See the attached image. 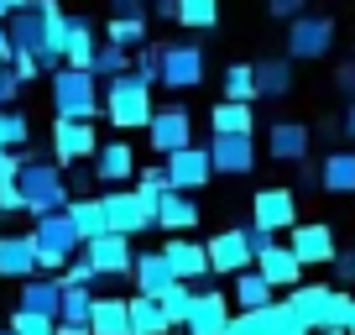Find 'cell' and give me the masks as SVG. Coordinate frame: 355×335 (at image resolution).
I'll return each mask as SVG.
<instances>
[{"instance_id": "cell-1", "label": "cell", "mask_w": 355, "mask_h": 335, "mask_svg": "<svg viewBox=\"0 0 355 335\" xmlns=\"http://www.w3.org/2000/svg\"><path fill=\"white\" fill-rule=\"evenodd\" d=\"M6 37H11L16 53H32L42 74L63 68V6L58 0H26L21 11L6 16Z\"/></svg>"}, {"instance_id": "cell-2", "label": "cell", "mask_w": 355, "mask_h": 335, "mask_svg": "<svg viewBox=\"0 0 355 335\" xmlns=\"http://www.w3.org/2000/svg\"><path fill=\"white\" fill-rule=\"evenodd\" d=\"M16 194H21V210L32 220L63 210L68 204V179H63V163L53 157H21V173H16Z\"/></svg>"}, {"instance_id": "cell-3", "label": "cell", "mask_w": 355, "mask_h": 335, "mask_svg": "<svg viewBox=\"0 0 355 335\" xmlns=\"http://www.w3.org/2000/svg\"><path fill=\"white\" fill-rule=\"evenodd\" d=\"M282 304H288L309 330H345V320H350V309H355V293L334 288V283H298V288H288Z\"/></svg>"}, {"instance_id": "cell-4", "label": "cell", "mask_w": 355, "mask_h": 335, "mask_svg": "<svg viewBox=\"0 0 355 335\" xmlns=\"http://www.w3.org/2000/svg\"><path fill=\"white\" fill-rule=\"evenodd\" d=\"M100 115L121 131H146L152 121V84H141L136 74H121L100 90Z\"/></svg>"}, {"instance_id": "cell-5", "label": "cell", "mask_w": 355, "mask_h": 335, "mask_svg": "<svg viewBox=\"0 0 355 335\" xmlns=\"http://www.w3.org/2000/svg\"><path fill=\"white\" fill-rule=\"evenodd\" d=\"M47 95H53V115H68V121H94L100 115V79L89 74V68H58L47 74Z\"/></svg>"}, {"instance_id": "cell-6", "label": "cell", "mask_w": 355, "mask_h": 335, "mask_svg": "<svg viewBox=\"0 0 355 335\" xmlns=\"http://www.w3.org/2000/svg\"><path fill=\"white\" fill-rule=\"evenodd\" d=\"M78 236H73V225H68V215L63 210H53V215H42V220H32V252H37V272H63V262H73L78 257Z\"/></svg>"}, {"instance_id": "cell-7", "label": "cell", "mask_w": 355, "mask_h": 335, "mask_svg": "<svg viewBox=\"0 0 355 335\" xmlns=\"http://www.w3.org/2000/svg\"><path fill=\"white\" fill-rule=\"evenodd\" d=\"M100 210H105V231L131 236V241L157 225V210H152L146 199H136L131 183H125V189H105V194H100Z\"/></svg>"}, {"instance_id": "cell-8", "label": "cell", "mask_w": 355, "mask_h": 335, "mask_svg": "<svg viewBox=\"0 0 355 335\" xmlns=\"http://www.w3.org/2000/svg\"><path fill=\"white\" fill-rule=\"evenodd\" d=\"M157 84L173 95H189L204 84V53L193 42H167L162 47V68H157Z\"/></svg>"}, {"instance_id": "cell-9", "label": "cell", "mask_w": 355, "mask_h": 335, "mask_svg": "<svg viewBox=\"0 0 355 335\" xmlns=\"http://www.w3.org/2000/svg\"><path fill=\"white\" fill-rule=\"evenodd\" d=\"M162 179H167V189H178V194H199L204 183L214 179L209 152H204L199 142H189V147H178V152H167V157H162Z\"/></svg>"}, {"instance_id": "cell-10", "label": "cell", "mask_w": 355, "mask_h": 335, "mask_svg": "<svg viewBox=\"0 0 355 335\" xmlns=\"http://www.w3.org/2000/svg\"><path fill=\"white\" fill-rule=\"evenodd\" d=\"M334 47V22L329 16H293L288 22V58L293 63H313V58H324Z\"/></svg>"}, {"instance_id": "cell-11", "label": "cell", "mask_w": 355, "mask_h": 335, "mask_svg": "<svg viewBox=\"0 0 355 335\" xmlns=\"http://www.w3.org/2000/svg\"><path fill=\"white\" fill-rule=\"evenodd\" d=\"M94 147H100V136H94V121H68V115H58L53 121V136H47V152H53V163H84V157H94Z\"/></svg>"}, {"instance_id": "cell-12", "label": "cell", "mask_w": 355, "mask_h": 335, "mask_svg": "<svg viewBox=\"0 0 355 335\" xmlns=\"http://www.w3.org/2000/svg\"><path fill=\"white\" fill-rule=\"evenodd\" d=\"M251 225L256 231H293L298 225V194L293 189H256L251 199Z\"/></svg>"}, {"instance_id": "cell-13", "label": "cell", "mask_w": 355, "mask_h": 335, "mask_svg": "<svg viewBox=\"0 0 355 335\" xmlns=\"http://www.w3.org/2000/svg\"><path fill=\"white\" fill-rule=\"evenodd\" d=\"M78 257L100 272V278H121V272H131V257H136V252H131V236L105 231V236H94V241L78 246Z\"/></svg>"}, {"instance_id": "cell-14", "label": "cell", "mask_w": 355, "mask_h": 335, "mask_svg": "<svg viewBox=\"0 0 355 335\" xmlns=\"http://www.w3.org/2000/svg\"><path fill=\"white\" fill-rule=\"evenodd\" d=\"M146 136H152V152L167 157V152L193 142V115L183 111V105H162V111H152V121H146Z\"/></svg>"}, {"instance_id": "cell-15", "label": "cell", "mask_w": 355, "mask_h": 335, "mask_svg": "<svg viewBox=\"0 0 355 335\" xmlns=\"http://www.w3.org/2000/svg\"><path fill=\"white\" fill-rule=\"evenodd\" d=\"M204 152H209V168H214V173L245 179V173L256 168V136H220V131H214Z\"/></svg>"}, {"instance_id": "cell-16", "label": "cell", "mask_w": 355, "mask_h": 335, "mask_svg": "<svg viewBox=\"0 0 355 335\" xmlns=\"http://www.w3.org/2000/svg\"><path fill=\"white\" fill-rule=\"evenodd\" d=\"M204 257H209V272H220V278H235V272H245V268H251V246H245V231H241V225L220 231L214 241H204Z\"/></svg>"}, {"instance_id": "cell-17", "label": "cell", "mask_w": 355, "mask_h": 335, "mask_svg": "<svg viewBox=\"0 0 355 335\" xmlns=\"http://www.w3.org/2000/svg\"><path fill=\"white\" fill-rule=\"evenodd\" d=\"M288 252L303 262V268H329V262H334V231H329L324 220H313V225H293Z\"/></svg>"}, {"instance_id": "cell-18", "label": "cell", "mask_w": 355, "mask_h": 335, "mask_svg": "<svg viewBox=\"0 0 355 335\" xmlns=\"http://www.w3.org/2000/svg\"><path fill=\"white\" fill-rule=\"evenodd\" d=\"M225 320H230V299H225L220 288H193V309H189V320L178 325V330H189V335H220Z\"/></svg>"}, {"instance_id": "cell-19", "label": "cell", "mask_w": 355, "mask_h": 335, "mask_svg": "<svg viewBox=\"0 0 355 335\" xmlns=\"http://www.w3.org/2000/svg\"><path fill=\"white\" fill-rule=\"evenodd\" d=\"M131 179H136V152L125 142L94 147V183H105V189H125Z\"/></svg>"}, {"instance_id": "cell-20", "label": "cell", "mask_w": 355, "mask_h": 335, "mask_svg": "<svg viewBox=\"0 0 355 335\" xmlns=\"http://www.w3.org/2000/svg\"><path fill=\"white\" fill-rule=\"evenodd\" d=\"M162 257H167V268H173L178 283H193V288H199V283L209 278V257H204V246L189 241V236H173V241L162 246Z\"/></svg>"}, {"instance_id": "cell-21", "label": "cell", "mask_w": 355, "mask_h": 335, "mask_svg": "<svg viewBox=\"0 0 355 335\" xmlns=\"http://www.w3.org/2000/svg\"><path fill=\"white\" fill-rule=\"evenodd\" d=\"M251 268L261 272V278L272 283V288H298V283H303V262L293 257V252H288L282 241H272L266 252H256V262H251Z\"/></svg>"}, {"instance_id": "cell-22", "label": "cell", "mask_w": 355, "mask_h": 335, "mask_svg": "<svg viewBox=\"0 0 355 335\" xmlns=\"http://www.w3.org/2000/svg\"><path fill=\"white\" fill-rule=\"evenodd\" d=\"M94 37H100V32H94V22H89V16H68V11H63V42H58V47H63V63H68V68H89L94 47H100Z\"/></svg>"}, {"instance_id": "cell-23", "label": "cell", "mask_w": 355, "mask_h": 335, "mask_svg": "<svg viewBox=\"0 0 355 335\" xmlns=\"http://www.w3.org/2000/svg\"><path fill=\"white\" fill-rule=\"evenodd\" d=\"M199 199L193 194H178V189H167L162 199H157V225L162 231H173V236H189L193 225H199Z\"/></svg>"}, {"instance_id": "cell-24", "label": "cell", "mask_w": 355, "mask_h": 335, "mask_svg": "<svg viewBox=\"0 0 355 335\" xmlns=\"http://www.w3.org/2000/svg\"><path fill=\"white\" fill-rule=\"evenodd\" d=\"M251 79H256V100H282V95H293V58H256Z\"/></svg>"}, {"instance_id": "cell-25", "label": "cell", "mask_w": 355, "mask_h": 335, "mask_svg": "<svg viewBox=\"0 0 355 335\" xmlns=\"http://www.w3.org/2000/svg\"><path fill=\"white\" fill-rule=\"evenodd\" d=\"M58 299H63V288H58L53 272H32V278H21V299H16V309L58 320Z\"/></svg>"}, {"instance_id": "cell-26", "label": "cell", "mask_w": 355, "mask_h": 335, "mask_svg": "<svg viewBox=\"0 0 355 335\" xmlns=\"http://www.w3.org/2000/svg\"><path fill=\"white\" fill-rule=\"evenodd\" d=\"M266 152L277 157V163H303V157H309V126L303 121H272Z\"/></svg>"}, {"instance_id": "cell-27", "label": "cell", "mask_w": 355, "mask_h": 335, "mask_svg": "<svg viewBox=\"0 0 355 335\" xmlns=\"http://www.w3.org/2000/svg\"><path fill=\"white\" fill-rule=\"evenodd\" d=\"M63 299H58V335H89V304H94V288H68L58 283Z\"/></svg>"}, {"instance_id": "cell-28", "label": "cell", "mask_w": 355, "mask_h": 335, "mask_svg": "<svg viewBox=\"0 0 355 335\" xmlns=\"http://www.w3.org/2000/svg\"><path fill=\"white\" fill-rule=\"evenodd\" d=\"M131 278H136V293H152V299L167 288V283H178L162 252H136L131 257Z\"/></svg>"}, {"instance_id": "cell-29", "label": "cell", "mask_w": 355, "mask_h": 335, "mask_svg": "<svg viewBox=\"0 0 355 335\" xmlns=\"http://www.w3.org/2000/svg\"><path fill=\"white\" fill-rule=\"evenodd\" d=\"M89 335H131V320H125V299L94 293V304H89Z\"/></svg>"}, {"instance_id": "cell-30", "label": "cell", "mask_w": 355, "mask_h": 335, "mask_svg": "<svg viewBox=\"0 0 355 335\" xmlns=\"http://www.w3.org/2000/svg\"><path fill=\"white\" fill-rule=\"evenodd\" d=\"M32 272H37L32 236H0V278H32Z\"/></svg>"}, {"instance_id": "cell-31", "label": "cell", "mask_w": 355, "mask_h": 335, "mask_svg": "<svg viewBox=\"0 0 355 335\" xmlns=\"http://www.w3.org/2000/svg\"><path fill=\"white\" fill-rule=\"evenodd\" d=\"M125 320H131V335H167L173 325H167L162 304L152 299V293H136V299H125Z\"/></svg>"}, {"instance_id": "cell-32", "label": "cell", "mask_w": 355, "mask_h": 335, "mask_svg": "<svg viewBox=\"0 0 355 335\" xmlns=\"http://www.w3.org/2000/svg\"><path fill=\"white\" fill-rule=\"evenodd\" d=\"M63 215H68V225H73V236L78 241H94V236H105V210H100V199H68L63 204Z\"/></svg>"}, {"instance_id": "cell-33", "label": "cell", "mask_w": 355, "mask_h": 335, "mask_svg": "<svg viewBox=\"0 0 355 335\" xmlns=\"http://www.w3.org/2000/svg\"><path fill=\"white\" fill-rule=\"evenodd\" d=\"M319 189L329 194H355V152H329L319 163Z\"/></svg>"}, {"instance_id": "cell-34", "label": "cell", "mask_w": 355, "mask_h": 335, "mask_svg": "<svg viewBox=\"0 0 355 335\" xmlns=\"http://www.w3.org/2000/svg\"><path fill=\"white\" fill-rule=\"evenodd\" d=\"M266 304H277V288H272L256 268L235 272V309H266Z\"/></svg>"}, {"instance_id": "cell-35", "label": "cell", "mask_w": 355, "mask_h": 335, "mask_svg": "<svg viewBox=\"0 0 355 335\" xmlns=\"http://www.w3.org/2000/svg\"><path fill=\"white\" fill-rule=\"evenodd\" d=\"M209 126L220 136H251L256 131V115H251V105H235V100H220L209 111Z\"/></svg>"}, {"instance_id": "cell-36", "label": "cell", "mask_w": 355, "mask_h": 335, "mask_svg": "<svg viewBox=\"0 0 355 335\" xmlns=\"http://www.w3.org/2000/svg\"><path fill=\"white\" fill-rule=\"evenodd\" d=\"M0 147H11V152H26V147H32V121H26V111L0 105Z\"/></svg>"}, {"instance_id": "cell-37", "label": "cell", "mask_w": 355, "mask_h": 335, "mask_svg": "<svg viewBox=\"0 0 355 335\" xmlns=\"http://www.w3.org/2000/svg\"><path fill=\"white\" fill-rule=\"evenodd\" d=\"M89 74L100 79V84H110V79L131 74V53H125V47H110V42H100V47H94V58H89Z\"/></svg>"}, {"instance_id": "cell-38", "label": "cell", "mask_w": 355, "mask_h": 335, "mask_svg": "<svg viewBox=\"0 0 355 335\" xmlns=\"http://www.w3.org/2000/svg\"><path fill=\"white\" fill-rule=\"evenodd\" d=\"M157 304H162V314H167V325H183L189 320V309H193V283H167L162 293H157Z\"/></svg>"}, {"instance_id": "cell-39", "label": "cell", "mask_w": 355, "mask_h": 335, "mask_svg": "<svg viewBox=\"0 0 355 335\" xmlns=\"http://www.w3.org/2000/svg\"><path fill=\"white\" fill-rule=\"evenodd\" d=\"M178 22L193 32H209V26H220V0H178Z\"/></svg>"}, {"instance_id": "cell-40", "label": "cell", "mask_w": 355, "mask_h": 335, "mask_svg": "<svg viewBox=\"0 0 355 335\" xmlns=\"http://www.w3.org/2000/svg\"><path fill=\"white\" fill-rule=\"evenodd\" d=\"M225 100H235V105H251L256 100L251 63H230V68H225Z\"/></svg>"}, {"instance_id": "cell-41", "label": "cell", "mask_w": 355, "mask_h": 335, "mask_svg": "<svg viewBox=\"0 0 355 335\" xmlns=\"http://www.w3.org/2000/svg\"><path fill=\"white\" fill-rule=\"evenodd\" d=\"M105 42H110V47H125V53H136V47L146 42V22H121V16H110V26H105Z\"/></svg>"}, {"instance_id": "cell-42", "label": "cell", "mask_w": 355, "mask_h": 335, "mask_svg": "<svg viewBox=\"0 0 355 335\" xmlns=\"http://www.w3.org/2000/svg\"><path fill=\"white\" fill-rule=\"evenodd\" d=\"M266 335H313V330H309V325H303L298 314H293L288 304L277 299V304H266Z\"/></svg>"}, {"instance_id": "cell-43", "label": "cell", "mask_w": 355, "mask_h": 335, "mask_svg": "<svg viewBox=\"0 0 355 335\" xmlns=\"http://www.w3.org/2000/svg\"><path fill=\"white\" fill-rule=\"evenodd\" d=\"M131 189H136V199H146V204L157 210V199L167 194V179H162V168H136V183H131Z\"/></svg>"}, {"instance_id": "cell-44", "label": "cell", "mask_w": 355, "mask_h": 335, "mask_svg": "<svg viewBox=\"0 0 355 335\" xmlns=\"http://www.w3.org/2000/svg\"><path fill=\"white\" fill-rule=\"evenodd\" d=\"M220 335H266V309H235Z\"/></svg>"}, {"instance_id": "cell-45", "label": "cell", "mask_w": 355, "mask_h": 335, "mask_svg": "<svg viewBox=\"0 0 355 335\" xmlns=\"http://www.w3.org/2000/svg\"><path fill=\"white\" fill-rule=\"evenodd\" d=\"M157 68H162V47H136V53H131V74L136 79H141V84H157Z\"/></svg>"}, {"instance_id": "cell-46", "label": "cell", "mask_w": 355, "mask_h": 335, "mask_svg": "<svg viewBox=\"0 0 355 335\" xmlns=\"http://www.w3.org/2000/svg\"><path fill=\"white\" fill-rule=\"evenodd\" d=\"M6 330H16V335H58V320H47V314H26V309H16Z\"/></svg>"}, {"instance_id": "cell-47", "label": "cell", "mask_w": 355, "mask_h": 335, "mask_svg": "<svg viewBox=\"0 0 355 335\" xmlns=\"http://www.w3.org/2000/svg\"><path fill=\"white\" fill-rule=\"evenodd\" d=\"M58 283H68V288H94V283H100V272L89 268L84 257H73V262H63V272H58Z\"/></svg>"}, {"instance_id": "cell-48", "label": "cell", "mask_w": 355, "mask_h": 335, "mask_svg": "<svg viewBox=\"0 0 355 335\" xmlns=\"http://www.w3.org/2000/svg\"><path fill=\"white\" fill-rule=\"evenodd\" d=\"M110 16H121V22H152V0H110Z\"/></svg>"}, {"instance_id": "cell-49", "label": "cell", "mask_w": 355, "mask_h": 335, "mask_svg": "<svg viewBox=\"0 0 355 335\" xmlns=\"http://www.w3.org/2000/svg\"><path fill=\"white\" fill-rule=\"evenodd\" d=\"M11 74H16V84H32V79H42V68H37L32 53H11Z\"/></svg>"}, {"instance_id": "cell-50", "label": "cell", "mask_w": 355, "mask_h": 335, "mask_svg": "<svg viewBox=\"0 0 355 335\" xmlns=\"http://www.w3.org/2000/svg\"><path fill=\"white\" fill-rule=\"evenodd\" d=\"M21 157H26V152H11V147H0V183H16V173H21Z\"/></svg>"}, {"instance_id": "cell-51", "label": "cell", "mask_w": 355, "mask_h": 335, "mask_svg": "<svg viewBox=\"0 0 355 335\" xmlns=\"http://www.w3.org/2000/svg\"><path fill=\"white\" fill-rule=\"evenodd\" d=\"M303 6H309V0H266V11L277 16V22H293V16H303Z\"/></svg>"}, {"instance_id": "cell-52", "label": "cell", "mask_w": 355, "mask_h": 335, "mask_svg": "<svg viewBox=\"0 0 355 335\" xmlns=\"http://www.w3.org/2000/svg\"><path fill=\"white\" fill-rule=\"evenodd\" d=\"M16 95H21V84H16L11 63H0V105H16Z\"/></svg>"}, {"instance_id": "cell-53", "label": "cell", "mask_w": 355, "mask_h": 335, "mask_svg": "<svg viewBox=\"0 0 355 335\" xmlns=\"http://www.w3.org/2000/svg\"><path fill=\"white\" fill-rule=\"evenodd\" d=\"M329 268H334V278H340V283H355V257H350V252H345V257L334 252V262H329Z\"/></svg>"}, {"instance_id": "cell-54", "label": "cell", "mask_w": 355, "mask_h": 335, "mask_svg": "<svg viewBox=\"0 0 355 335\" xmlns=\"http://www.w3.org/2000/svg\"><path fill=\"white\" fill-rule=\"evenodd\" d=\"M334 84H340V90H345V95H350V100H355V58H350V63H340V74H334Z\"/></svg>"}, {"instance_id": "cell-55", "label": "cell", "mask_w": 355, "mask_h": 335, "mask_svg": "<svg viewBox=\"0 0 355 335\" xmlns=\"http://www.w3.org/2000/svg\"><path fill=\"white\" fill-rule=\"evenodd\" d=\"M152 16H162V22H178V0H152Z\"/></svg>"}, {"instance_id": "cell-56", "label": "cell", "mask_w": 355, "mask_h": 335, "mask_svg": "<svg viewBox=\"0 0 355 335\" xmlns=\"http://www.w3.org/2000/svg\"><path fill=\"white\" fill-rule=\"evenodd\" d=\"M298 183H303V189H313V183H319V168H303L298 163Z\"/></svg>"}, {"instance_id": "cell-57", "label": "cell", "mask_w": 355, "mask_h": 335, "mask_svg": "<svg viewBox=\"0 0 355 335\" xmlns=\"http://www.w3.org/2000/svg\"><path fill=\"white\" fill-rule=\"evenodd\" d=\"M11 53L16 47H11V37H6V22H0V63H11Z\"/></svg>"}, {"instance_id": "cell-58", "label": "cell", "mask_w": 355, "mask_h": 335, "mask_svg": "<svg viewBox=\"0 0 355 335\" xmlns=\"http://www.w3.org/2000/svg\"><path fill=\"white\" fill-rule=\"evenodd\" d=\"M340 131H345V136H350V142H355V105H350V111H345V121H340Z\"/></svg>"}, {"instance_id": "cell-59", "label": "cell", "mask_w": 355, "mask_h": 335, "mask_svg": "<svg viewBox=\"0 0 355 335\" xmlns=\"http://www.w3.org/2000/svg\"><path fill=\"white\" fill-rule=\"evenodd\" d=\"M21 6H26V0H0V22H6L11 11H21Z\"/></svg>"}, {"instance_id": "cell-60", "label": "cell", "mask_w": 355, "mask_h": 335, "mask_svg": "<svg viewBox=\"0 0 355 335\" xmlns=\"http://www.w3.org/2000/svg\"><path fill=\"white\" fill-rule=\"evenodd\" d=\"M345 335H355V309H350V320H345Z\"/></svg>"}, {"instance_id": "cell-61", "label": "cell", "mask_w": 355, "mask_h": 335, "mask_svg": "<svg viewBox=\"0 0 355 335\" xmlns=\"http://www.w3.org/2000/svg\"><path fill=\"white\" fill-rule=\"evenodd\" d=\"M313 335H345V330H313Z\"/></svg>"}, {"instance_id": "cell-62", "label": "cell", "mask_w": 355, "mask_h": 335, "mask_svg": "<svg viewBox=\"0 0 355 335\" xmlns=\"http://www.w3.org/2000/svg\"><path fill=\"white\" fill-rule=\"evenodd\" d=\"M0 335H16V330H0Z\"/></svg>"}, {"instance_id": "cell-63", "label": "cell", "mask_w": 355, "mask_h": 335, "mask_svg": "<svg viewBox=\"0 0 355 335\" xmlns=\"http://www.w3.org/2000/svg\"><path fill=\"white\" fill-rule=\"evenodd\" d=\"M350 257H355V252H350Z\"/></svg>"}]
</instances>
